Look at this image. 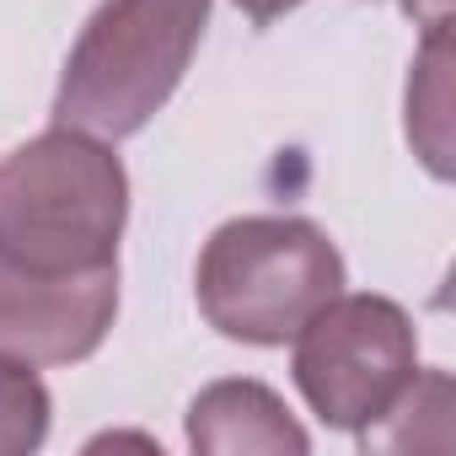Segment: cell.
I'll return each instance as SVG.
<instances>
[{
    "mask_svg": "<svg viewBox=\"0 0 456 456\" xmlns=\"http://www.w3.org/2000/svg\"><path fill=\"white\" fill-rule=\"evenodd\" d=\"M118 317V264L102 269H28L0 258V360L76 365Z\"/></svg>",
    "mask_w": 456,
    "mask_h": 456,
    "instance_id": "5b68a950",
    "label": "cell"
},
{
    "mask_svg": "<svg viewBox=\"0 0 456 456\" xmlns=\"http://www.w3.org/2000/svg\"><path fill=\"white\" fill-rule=\"evenodd\" d=\"M408 145L429 167V177L456 172V49H451V17L424 28V44L413 54L408 76Z\"/></svg>",
    "mask_w": 456,
    "mask_h": 456,
    "instance_id": "52a82bcc",
    "label": "cell"
},
{
    "mask_svg": "<svg viewBox=\"0 0 456 456\" xmlns=\"http://www.w3.org/2000/svg\"><path fill=\"white\" fill-rule=\"evenodd\" d=\"M129 177L108 140L54 124L0 161V258L28 269L118 264Z\"/></svg>",
    "mask_w": 456,
    "mask_h": 456,
    "instance_id": "6da1fadb",
    "label": "cell"
},
{
    "mask_svg": "<svg viewBox=\"0 0 456 456\" xmlns=\"http://www.w3.org/2000/svg\"><path fill=\"white\" fill-rule=\"evenodd\" d=\"M397 6H403L419 28H429V22H445V17H451V0H397Z\"/></svg>",
    "mask_w": 456,
    "mask_h": 456,
    "instance_id": "30bf717a",
    "label": "cell"
},
{
    "mask_svg": "<svg viewBox=\"0 0 456 456\" xmlns=\"http://www.w3.org/2000/svg\"><path fill=\"white\" fill-rule=\"evenodd\" d=\"M204 28L209 0H102L65 60L54 124L108 145L140 134L188 76Z\"/></svg>",
    "mask_w": 456,
    "mask_h": 456,
    "instance_id": "7a4b0ae2",
    "label": "cell"
},
{
    "mask_svg": "<svg viewBox=\"0 0 456 456\" xmlns=\"http://www.w3.org/2000/svg\"><path fill=\"white\" fill-rule=\"evenodd\" d=\"M188 445L204 456H301L312 435L264 381H215L188 403Z\"/></svg>",
    "mask_w": 456,
    "mask_h": 456,
    "instance_id": "8992f818",
    "label": "cell"
},
{
    "mask_svg": "<svg viewBox=\"0 0 456 456\" xmlns=\"http://www.w3.org/2000/svg\"><path fill=\"white\" fill-rule=\"evenodd\" d=\"M301 0H237V12H248V22H258V28H269V22H280L285 12H296Z\"/></svg>",
    "mask_w": 456,
    "mask_h": 456,
    "instance_id": "9c48e42d",
    "label": "cell"
},
{
    "mask_svg": "<svg viewBox=\"0 0 456 456\" xmlns=\"http://www.w3.org/2000/svg\"><path fill=\"white\" fill-rule=\"evenodd\" d=\"M344 290V258L322 225L301 215L225 220L199 253L193 296L204 322L253 349L290 344L312 312Z\"/></svg>",
    "mask_w": 456,
    "mask_h": 456,
    "instance_id": "3957f363",
    "label": "cell"
},
{
    "mask_svg": "<svg viewBox=\"0 0 456 456\" xmlns=\"http://www.w3.org/2000/svg\"><path fill=\"white\" fill-rule=\"evenodd\" d=\"M290 370L322 424L365 435L419 376V333L397 301L338 290L296 333Z\"/></svg>",
    "mask_w": 456,
    "mask_h": 456,
    "instance_id": "277c9868",
    "label": "cell"
},
{
    "mask_svg": "<svg viewBox=\"0 0 456 456\" xmlns=\"http://www.w3.org/2000/svg\"><path fill=\"white\" fill-rule=\"evenodd\" d=\"M49 387L38 381L33 365L0 360V456H28L49 435Z\"/></svg>",
    "mask_w": 456,
    "mask_h": 456,
    "instance_id": "ba28073f",
    "label": "cell"
}]
</instances>
